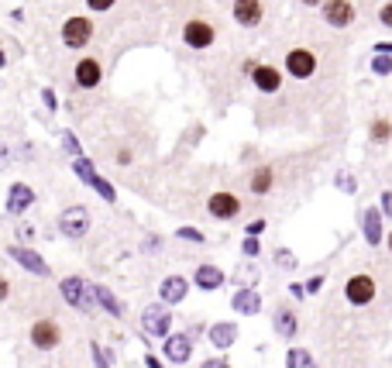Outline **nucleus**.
<instances>
[{
	"instance_id": "f257e3e1",
	"label": "nucleus",
	"mask_w": 392,
	"mask_h": 368,
	"mask_svg": "<svg viewBox=\"0 0 392 368\" xmlns=\"http://www.w3.org/2000/svg\"><path fill=\"white\" fill-rule=\"evenodd\" d=\"M24 344L31 354H38V358H48V354H59L66 344H69V337H73V327L66 324V317H62L56 307L52 310H38L28 324H24Z\"/></svg>"
},
{
	"instance_id": "f03ea898",
	"label": "nucleus",
	"mask_w": 392,
	"mask_h": 368,
	"mask_svg": "<svg viewBox=\"0 0 392 368\" xmlns=\"http://www.w3.org/2000/svg\"><path fill=\"white\" fill-rule=\"evenodd\" d=\"M59 300L69 307V310L83 313V317H93L100 310L97 307V296H93V286L76 275V272H69V275H62L59 279Z\"/></svg>"
},
{
	"instance_id": "7ed1b4c3",
	"label": "nucleus",
	"mask_w": 392,
	"mask_h": 368,
	"mask_svg": "<svg viewBox=\"0 0 392 368\" xmlns=\"http://www.w3.org/2000/svg\"><path fill=\"white\" fill-rule=\"evenodd\" d=\"M59 234L62 237H69V241H83L86 234L93 231V213L90 207H83V203H73V207H66L59 213Z\"/></svg>"
},
{
	"instance_id": "20e7f679",
	"label": "nucleus",
	"mask_w": 392,
	"mask_h": 368,
	"mask_svg": "<svg viewBox=\"0 0 392 368\" xmlns=\"http://www.w3.org/2000/svg\"><path fill=\"white\" fill-rule=\"evenodd\" d=\"M4 252L11 255V262H18L28 275H35V279H52V265H48L31 245H18V241H14V245H7Z\"/></svg>"
},
{
	"instance_id": "39448f33",
	"label": "nucleus",
	"mask_w": 392,
	"mask_h": 368,
	"mask_svg": "<svg viewBox=\"0 0 392 368\" xmlns=\"http://www.w3.org/2000/svg\"><path fill=\"white\" fill-rule=\"evenodd\" d=\"M90 39H93V21H90V18L73 14V18L62 21V45H66V48L79 52V48H86V45H90Z\"/></svg>"
},
{
	"instance_id": "423d86ee",
	"label": "nucleus",
	"mask_w": 392,
	"mask_h": 368,
	"mask_svg": "<svg viewBox=\"0 0 392 368\" xmlns=\"http://www.w3.org/2000/svg\"><path fill=\"white\" fill-rule=\"evenodd\" d=\"M141 330H145V337H169L172 334V313L169 307H162V303H152V307H145L141 310Z\"/></svg>"
},
{
	"instance_id": "0eeeda50",
	"label": "nucleus",
	"mask_w": 392,
	"mask_h": 368,
	"mask_svg": "<svg viewBox=\"0 0 392 368\" xmlns=\"http://www.w3.org/2000/svg\"><path fill=\"white\" fill-rule=\"evenodd\" d=\"M244 210V203H241V196L231 193V190H217V193L207 196V213L214 217V220H237Z\"/></svg>"
},
{
	"instance_id": "6e6552de",
	"label": "nucleus",
	"mask_w": 392,
	"mask_h": 368,
	"mask_svg": "<svg viewBox=\"0 0 392 368\" xmlns=\"http://www.w3.org/2000/svg\"><path fill=\"white\" fill-rule=\"evenodd\" d=\"M182 41L196 48V52H203V48H210L217 41V24L207 18H190L182 24Z\"/></svg>"
},
{
	"instance_id": "1a4fd4ad",
	"label": "nucleus",
	"mask_w": 392,
	"mask_h": 368,
	"mask_svg": "<svg viewBox=\"0 0 392 368\" xmlns=\"http://www.w3.org/2000/svg\"><path fill=\"white\" fill-rule=\"evenodd\" d=\"M162 354L169 365H186L193 358V334L190 330H179V334H169L162 341Z\"/></svg>"
},
{
	"instance_id": "9d476101",
	"label": "nucleus",
	"mask_w": 392,
	"mask_h": 368,
	"mask_svg": "<svg viewBox=\"0 0 392 368\" xmlns=\"http://www.w3.org/2000/svg\"><path fill=\"white\" fill-rule=\"evenodd\" d=\"M375 279L372 275H365V272H354L351 279L344 282V300L351 303V307H368L375 300Z\"/></svg>"
},
{
	"instance_id": "9b49d317",
	"label": "nucleus",
	"mask_w": 392,
	"mask_h": 368,
	"mask_svg": "<svg viewBox=\"0 0 392 368\" xmlns=\"http://www.w3.org/2000/svg\"><path fill=\"white\" fill-rule=\"evenodd\" d=\"M316 52L314 48H289L286 52V73L293 79H310L316 73Z\"/></svg>"
},
{
	"instance_id": "f8f14e48",
	"label": "nucleus",
	"mask_w": 392,
	"mask_h": 368,
	"mask_svg": "<svg viewBox=\"0 0 392 368\" xmlns=\"http://www.w3.org/2000/svg\"><path fill=\"white\" fill-rule=\"evenodd\" d=\"M186 296H190V279L179 275V272L165 275V279L158 282V303H162V307H179Z\"/></svg>"
},
{
	"instance_id": "ddd939ff",
	"label": "nucleus",
	"mask_w": 392,
	"mask_h": 368,
	"mask_svg": "<svg viewBox=\"0 0 392 368\" xmlns=\"http://www.w3.org/2000/svg\"><path fill=\"white\" fill-rule=\"evenodd\" d=\"M73 79H76V86H79V90H97L100 83H103V66H100V58H93V56L76 58Z\"/></svg>"
},
{
	"instance_id": "4468645a",
	"label": "nucleus",
	"mask_w": 392,
	"mask_h": 368,
	"mask_svg": "<svg viewBox=\"0 0 392 368\" xmlns=\"http://www.w3.org/2000/svg\"><path fill=\"white\" fill-rule=\"evenodd\" d=\"M31 207H35V190L28 183H11L4 210L11 213V217H24V210H31Z\"/></svg>"
},
{
	"instance_id": "2eb2a0df",
	"label": "nucleus",
	"mask_w": 392,
	"mask_h": 368,
	"mask_svg": "<svg viewBox=\"0 0 392 368\" xmlns=\"http://www.w3.org/2000/svg\"><path fill=\"white\" fill-rule=\"evenodd\" d=\"M231 14H234V21L241 28H258L265 21V4L262 0H234Z\"/></svg>"
},
{
	"instance_id": "dca6fc26",
	"label": "nucleus",
	"mask_w": 392,
	"mask_h": 368,
	"mask_svg": "<svg viewBox=\"0 0 392 368\" xmlns=\"http://www.w3.org/2000/svg\"><path fill=\"white\" fill-rule=\"evenodd\" d=\"M93 296H97V307L110 320H128V310H124V303L118 300V292L110 290V286H103V282H93Z\"/></svg>"
},
{
	"instance_id": "f3484780",
	"label": "nucleus",
	"mask_w": 392,
	"mask_h": 368,
	"mask_svg": "<svg viewBox=\"0 0 392 368\" xmlns=\"http://www.w3.org/2000/svg\"><path fill=\"white\" fill-rule=\"evenodd\" d=\"M324 18L331 28H348L354 21V4L351 0H324Z\"/></svg>"
},
{
	"instance_id": "a211bd4d",
	"label": "nucleus",
	"mask_w": 392,
	"mask_h": 368,
	"mask_svg": "<svg viewBox=\"0 0 392 368\" xmlns=\"http://www.w3.org/2000/svg\"><path fill=\"white\" fill-rule=\"evenodd\" d=\"M227 282V275H224V269H217V265H196L193 269V286L196 290H203V292H214V290H220Z\"/></svg>"
},
{
	"instance_id": "6ab92c4d",
	"label": "nucleus",
	"mask_w": 392,
	"mask_h": 368,
	"mask_svg": "<svg viewBox=\"0 0 392 368\" xmlns=\"http://www.w3.org/2000/svg\"><path fill=\"white\" fill-rule=\"evenodd\" d=\"M252 83L258 93H279L282 90V73L275 66H255L252 69Z\"/></svg>"
},
{
	"instance_id": "aec40b11",
	"label": "nucleus",
	"mask_w": 392,
	"mask_h": 368,
	"mask_svg": "<svg viewBox=\"0 0 392 368\" xmlns=\"http://www.w3.org/2000/svg\"><path fill=\"white\" fill-rule=\"evenodd\" d=\"M272 186H275V169L272 165H258L255 173L248 175V190H252L255 196L272 193Z\"/></svg>"
},
{
	"instance_id": "412c9836",
	"label": "nucleus",
	"mask_w": 392,
	"mask_h": 368,
	"mask_svg": "<svg viewBox=\"0 0 392 368\" xmlns=\"http://www.w3.org/2000/svg\"><path fill=\"white\" fill-rule=\"evenodd\" d=\"M207 337H210V344H214L217 351H227L237 341V327H234V324H227V320H220V324H214V327H210V334H207Z\"/></svg>"
},
{
	"instance_id": "4be33fe9",
	"label": "nucleus",
	"mask_w": 392,
	"mask_h": 368,
	"mask_svg": "<svg viewBox=\"0 0 392 368\" xmlns=\"http://www.w3.org/2000/svg\"><path fill=\"white\" fill-rule=\"evenodd\" d=\"M231 307H234L237 313H244V317H252V313L262 310V296H258L255 290H237L234 300H231Z\"/></svg>"
},
{
	"instance_id": "5701e85b",
	"label": "nucleus",
	"mask_w": 392,
	"mask_h": 368,
	"mask_svg": "<svg viewBox=\"0 0 392 368\" xmlns=\"http://www.w3.org/2000/svg\"><path fill=\"white\" fill-rule=\"evenodd\" d=\"M272 327L279 337H293L296 327H299V324H296V313L289 310V307H279V310L272 313Z\"/></svg>"
},
{
	"instance_id": "b1692460",
	"label": "nucleus",
	"mask_w": 392,
	"mask_h": 368,
	"mask_svg": "<svg viewBox=\"0 0 392 368\" xmlns=\"http://www.w3.org/2000/svg\"><path fill=\"white\" fill-rule=\"evenodd\" d=\"M73 173H76V179H83L86 186H93V179H97V169H93V162L86 155H79V158H73Z\"/></svg>"
},
{
	"instance_id": "393cba45",
	"label": "nucleus",
	"mask_w": 392,
	"mask_h": 368,
	"mask_svg": "<svg viewBox=\"0 0 392 368\" xmlns=\"http://www.w3.org/2000/svg\"><path fill=\"white\" fill-rule=\"evenodd\" d=\"M368 138H372L375 145L389 141V138H392V121H386V117H375L372 124H368Z\"/></svg>"
},
{
	"instance_id": "a878e982",
	"label": "nucleus",
	"mask_w": 392,
	"mask_h": 368,
	"mask_svg": "<svg viewBox=\"0 0 392 368\" xmlns=\"http://www.w3.org/2000/svg\"><path fill=\"white\" fill-rule=\"evenodd\" d=\"M286 368H314V358H310V351L293 348L289 354H286Z\"/></svg>"
},
{
	"instance_id": "bb28decb",
	"label": "nucleus",
	"mask_w": 392,
	"mask_h": 368,
	"mask_svg": "<svg viewBox=\"0 0 392 368\" xmlns=\"http://www.w3.org/2000/svg\"><path fill=\"white\" fill-rule=\"evenodd\" d=\"M93 190H97V193L103 196L107 203H114V200H118V190H114V183H107L103 175H97V179H93Z\"/></svg>"
},
{
	"instance_id": "cd10ccee",
	"label": "nucleus",
	"mask_w": 392,
	"mask_h": 368,
	"mask_svg": "<svg viewBox=\"0 0 392 368\" xmlns=\"http://www.w3.org/2000/svg\"><path fill=\"white\" fill-rule=\"evenodd\" d=\"M90 358H93V368H110V354H103L100 341H90Z\"/></svg>"
},
{
	"instance_id": "c85d7f7f",
	"label": "nucleus",
	"mask_w": 392,
	"mask_h": 368,
	"mask_svg": "<svg viewBox=\"0 0 392 368\" xmlns=\"http://www.w3.org/2000/svg\"><path fill=\"white\" fill-rule=\"evenodd\" d=\"M365 234H368V241H372V245L378 241V213H375V210L365 213Z\"/></svg>"
},
{
	"instance_id": "c756f323",
	"label": "nucleus",
	"mask_w": 392,
	"mask_h": 368,
	"mask_svg": "<svg viewBox=\"0 0 392 368\" xmlns=\"http://www.w3.org/2000/svg\"><path fill=\"white\" fill-rule=\"evenodd\" d=\"M11 296H14L11 275H7V272H0V307H4V303H11Z\"/></svg>"
},
{
	"instance_id": "7c9ffc66",
	"label": "nucleus",
	"mask_w": 392,
	"mask_h": 368,
	"mask_svg": "<svg viewBox=\"0 0 392 368\" xmlns=\"http://www.w3.org/2000/svg\"><path fill=\"white\" fill-rule=\"evenodd\" d=\"M176 237H179V241H193V245H203V241H207L203 231H196V228H179Z\"/></svg>"
},
{
	"instance_id": "2f4dec72",
	"label": "nucleus",
	"mask_w": 392,
	"mask_h": 368,
	"mask_svg": "<svg viewBox=\"0 0 392 368\" xmlns=\"http://www.w3.org/2000/svg\"><path fill=\"white\" fill-rule=\"evenodd\" d=\"M241 252L248 255V258H258V252H262V245H258V237H244V241H241Z\"/></svg>"
},
{
	"instance_id": "473e14b6",
	"label": "nucleus",
	"mask_w": 392,
	"mask_h": 368,
	"mask_svg": "<svg viewBox=\"0 0 392 368\" xmlns=\"http://www.w3.org/2000/svg\"><path fill=\"white\" fill-rule=\"evenodd\" d=\"M114 4H118V0H86V7H90V11H97V14H107Z\"/></svg>"
},
{
	"instance_id": "72a5a7b5",
	"label": "nucleus",
	"mask_w": 392,
	"mask_h": 368,
	"mask_svg": "<svg viewBox=\"0 0 392 368\" xmlns=\"http://www.w3.org/2000/svg\"><path fill=\"white\" fill-rule=\"evenodd\" d=\"M62 141H66V152H69V155H83V152H79V141H76V135H73V131H66V135H62Z\"/></svg>"
},
{
	"instance_id": "f704fd0d",
	"label": "nucleus",
	"mask_w": 392,
	"mask_h": 368,
	"mask_svg": "<svg viewBox=\"0 0 392 368\" xmlns=\"http://www.w3.org/2000/svg\"><path fill=\"white\" fill-rule=\"evenodd\" d=\"M41 103H45L48 111H56V107H59V97H56V93H52V90L45 86V90H41Z\"/></svg>"
},
{
	"instance_id": "c9c22d12",
	"label": "nucleus",
	"mask_w": 392,
	"mask_h": 368,
	"mask_svg": "<svg viewBox=\"0 0 392 368\" xmlns=\"http://www.w3.org/2000/svg\"><path fill=\"white\" fill-rule=\"evenodd\" d=\"M114 162H118V165H131V162H135V152H131V148H118Z\"/></svg>"
},
{
	"instance_id": "e433bc0d",
	"label": "nucleus",
	"mask_w": 392,
	"mask_h": 368,
	"mask_svg": "<svg viewBox=\"0 0 392 368\" xmlns=\"http://www.w3.org/2000/svg\"><path fill=\"white\" fill-rule=\"evenodd\" d=\"M378 21H382L386 28H392V0H389V4H382V7H378Z\"/></svg>"
},
{
	"instance_id": "4c0bfd02",
	"label": "nucleus",
	"mask_w": 392,
	"mask_h": 368,
	"mask_svg": "<svg viewBox=\"0 0 392 368\" xmlns=\"http://www.w3.org/2000/svg\"><path fill=\"white\" fill-rule=\"evenodd\" d=\"M31 237H35V228H28V224H21V228H18V245H28Z\"/></svg>"
},
{
	"instance_id": "58836bf2",
	"label": "nucleus",
	"mask_w": 392,
	"mask_h": 368,
	"mask_svg": "<svg viewBox=\"0 0 392 368\" xmlns=\"http://www.w3.org/2000/svg\"><path fill=\"white\" fill-rule=\"evenodd\" d=\"M11 165V148H7V141H0V169H7Z\"/></svg>"
},
{
	"instance_id": "ea45409f",
	"label": "nucleus",
	"mask_w": 392,
	"mask_h": 368,
	"mask_svg": "<svg viewBox=\"0 0 392 368\" xmlns=\"http://www.w3.org/2000/svg\"><path fill=\"white\" fill-rule=\"evenodd\" d=\"M262 231H265V220H252L248 224V237H258Z\"/></svg>"
},
{
	"instance_id": "a19ab883",
	"label": "nucleus",
	"mask_w": 392,
	"mask_h": 368,
	"mask_svg": "<svg viewBox=\"0 0 392 368\" xmlns=\"http://www.w3.org/2000/svg\"><path fill=\"white\" fill-rule=\"evenodd\" d=\"M200 368H231V365H227L224 358H207V362H203Z\"/></svg>"
},
{
	"instance_id": "79ce46f5",
	"label": "nucleus",
	"mask_w": 392,
	"mask_h": 368,
	"mask_svg": "<svg viewBox=\"0 0 392 368\" xmlns=\"http://www.w3.org/2000/svg\"><path fill=\"white\" fill-rule=\"evenodd\" d=\"M145 365L148 368H165V362H162L158 354H145Z\"/></svg>"
},
{
	"instance_id": "37998d69",
	"label": "nucleus",
	"mask_w": 392,
	"mask_h": 368,
	"mask_svg": "<svg viewBox=\"0 0 392 368\" xmlns=\"http://www.w3.org/2000/svg\"><path fill=\"white\" fill-rule=\"evenodd\" d=\"M279 265H282V269H293L296 258H293V255H286V252H279Z\"/></svg>"
},
{
	"instance_id": "c03bdc74",
	"label": "nucleus",
	"mask_w": 392,
	"mask_h": 368,
	"mask_svg": "<svg viewBox=\"0 0 392 368\" xmlns=\"http://www.w3.org/2000/svg\"><path fill=\"white\" fill-rule=\"evenodd\" d=\"M320 286H324V275H314V279L306 282V292H316V290H320Z\"/></svg>"
},
{
	"instance_id": "a18cd8bd",
	"label": "nucleus",
	"mask_w": 392,
	"mask_h": 368,
	"mask_svg": "<svg viewBox=\"0 0 392 368\" xmlns=\"http://www.w3.org/2000/svg\"><path fill=\"white\" fill-rule=\"evenodd\" d=\"M4 66H7V56H4V48H0V69H4Z\"/></svg>"
},
{
	"instance_id": "49530a36",
	"label": "nucleus",
	"mask_w": 392,
	"mask_h": 368,
	"mask_svg": "<svg viewBox=\"0 0 392 368\" xmlns=\"http://www.w3.org/2000/svg\"><path fill=\"white\" fill-rule=\"evenodd\" d=\"M303 4H306V7H314V4H324V0H303Z\"/></svg>"
},
{
	"instance_id": "de8ad7c7",
	"label": "nucleus",
	"mask_w": 392,
	"mask_h": 368,
	"mask_svg": "<svg viewBox=\"0 0 392 368\" xmlns=\"http://www.w3.org/2000/svg\"><path fill=\"white\" fill-rule=\"evenodd\" d=\"M386 241H389V252H392V231H389V237H386Z\"/></svg>"
},
{
	"instance_id": "09e8293b",
	"label": "nucleus",
	"mask_w": 392,
	"mask_h": 368,
	"mask_svg": "<svg viewBox=\"0 0 392 368\" xmlns=\"http://www.w3.org/2000/svg\"><path fill=\"white\" fill-rule=\"evenodd\" d=\"M48 368H73V365H48Z\"/></svg>"
}]
</instances>
